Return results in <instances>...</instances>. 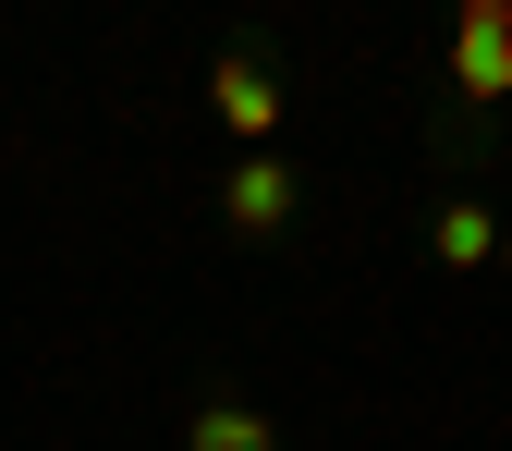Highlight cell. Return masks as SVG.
Segmentation results:
<instances>
[{"instance_id": "obj_1", "label": "cell", "mask_w": 512, "mask_h": 451, "mask_svg": "<svg viewBox=\"0 0 512 451\" xmlns=\"http://www.w3.org/2000/svg\"><path fill=\"white\" fill-rule=\"evenodd\" d=\"M452 98H512V0L452 13Z\"/></svg>"}, {"instance_id": "obj_3", "label": "cell", "mask_w": 512, "mask_h": 451, "mask_svg": "<svg viewBox=\"0 0 512 451\" xmlns=\"http://www.w3.org/2000/svg\"><path fill=\"white\" fill-rule=\"evenodd\" d=\"M220 220H232V232H281V220H293V171H281V159H232Z\"/></svg>"}, {"instance_id": "obj_6", "label": "cell", "mask_w": 512, "mask_h": 451, "mask_svg": "<svg viewBox=\"0 0 512 451\" xmlns=\"http://www.w3.org/2000/svg\"><path fill=\"white\" fill-rule=\"evenodd\" d=\"M500 281H512V220H500Z\"/></svg>"}, {"instance_id": "obj_4", "label": "cell", "mask_w": 512, "mask_h": 451, "mask_svg": "<svg viewBox=\"0 0 512 451\" xmlns=\"http://www.w3.org/2000/svg\"><path fill=\"white\" fill-rule=\"evenodd\" d=\"M183 451H281V427L256 415V403H232V391H220V403H196V427H183Z\"/></svg>"}, {"instance_id": "obj_2", "label": "cell", "mask_w": 512, "mask_h": 451, "mask_svg": "<svg viewBox=\"0 0 512 451\" xmlns=\"http://www.w3.org/2000/svg\"><path fill=\"white\" fill-rule=\"evenodd\" d=\"M208 98H220V122H232V135H244V159H269V135H281V86H269V74H256V61H244V49L220 61V74H208Z\"/></svg>"}, {"instance_id": "obj_5", "label": "cell", "mask_w": 512, "mask_h": 451, "mask_svg": "<svg viewBox=\"0 0 512 451\" xmlns=\"http://www.w3.org/2000/svg\"><path fill=\"white\" fill-rule=\"evenodd\" d=\"M427 244H439V269H500V220H488V208H464V196L439 208V232H427Z\"/></svg>"}]
</instances>
